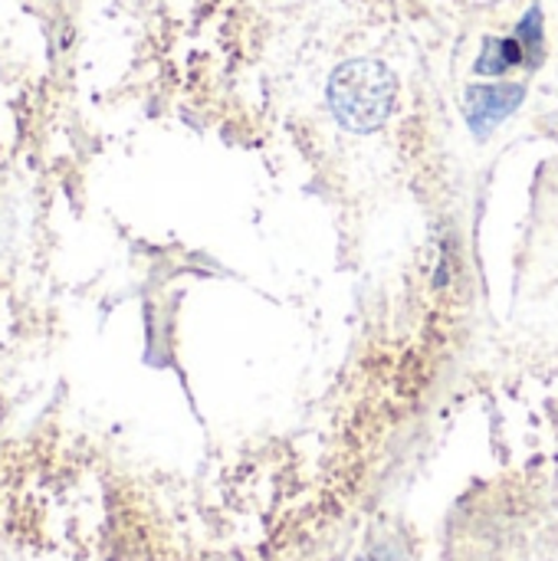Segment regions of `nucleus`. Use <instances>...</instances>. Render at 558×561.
Wrapping results in <instances>:
<instances>
[{
    "label": "nucleus",
    "mask_w": 558,
    "mask_h": 561,
    "mask_svg": "<svg viewBox=\"0 0 558 561\" xmlns=\"http://www.w3.org/2000/svg\"><path fill=\"white\" fill-rule=\"evenodd\" d=\"M332 108L349 128H375L388 118L395 102V79L382 62L358 59L335 72L332 79Z\"/></svg>",
    "instance_id": "f257e3e1"
},
{
    "label": "nucleus",
    "mask_w": 558,
    "mask_h": 561,
    "mask_svg": "<svg viewBox=\"0 0 558 561\" xmlns=\"http://www.w3.org/2000/svg\"><path fill=\"white\" fill-rule=\"evenodd\" d=\"M523 99L520 85H493V89H477L470 92V122L477 131L493 128L497 122H503Z\"/></svg>",
    "instance_id": "f03ea898"
},
{
    "label": "nucleus",
    "mask_w": 558,
    "mask_h": 561,
    "mask_svg": "<svg viewBox=\"0 0 558 561\" xmlns=\"http://www.w3.org/2000/svg\"><path fill=\"white\" fill-rule=\"evenodd\" d=\"M520 62V46L513 39H490L487 43V53L480 59V69L483 72H503L506 66H516Z\"/></svg>",
    "instance_id": "7ed1b4c3"
},
{
    "label": "nucleus",
    "mask_w": 558,
    "mask_h": 561,
    "mask_svg": "<svg viewBox=\"0 0 558 561\" xmlns=\"http://www.w3.org/2000/svg\"><path fill=\"white\" fill-rule=\"evenodd\" d=\"M375 561H401V559L395 556V549H382V552H378V559H375Z\"/></svg>",
    "instance_id": "20e7f679"
}]
</instances>
